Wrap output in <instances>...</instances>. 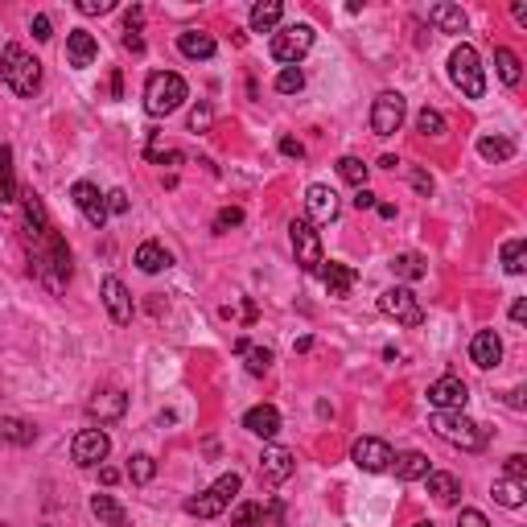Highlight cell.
<instances>
[{
    "label": "cell",
    "instance_id": "f1b7e54d",
    "mask_svg": "<svg viewBox=\"0 0 527 527\" xmlns=\"http://www.w3.org/2000/svg\"><path fill=\"white\" fill-rule=\"evenodd\" d=\"M392 470L395 478H404V482H416V478L428 474V457L420 449H408V454H395L392 457Z\"/></svg>",
    "mask_w": 527,
    "mask_h": 527
},
{
    "label": "cell",
    "instance_id": "bcb514c9",
    "mask_svg": "<svg viewBox=\"0 0 527 527\" xmlns=\"http://www.w3.org/2000/svg\"><path fill=\"white\" fill-rule=\"evenodd\" d=\"M408 182H412V190L420 194V198H428V194H433V177H428L425 169H408Z\"/></svg>",
    "mask_w": 527,
    "mask_h": 527
},
{
    "label": "cell",
    "instance_id": "7a4b0ae2",
    "mask_svg": "<svg viewBox=\"0 0 527 527\" xmlns=\"http://www.w3.org/2000/svg\"><path fill=\"white\" fill-rule=\"evenodd\" d=\"M0 79L9 82L21 99H30V95L41 87V62L33 58L25 46L13 41V46H4V54H0Z\"/></svg>",
    "mask_w": 527,
    "mask_h": 527
},
{
    "label": "cell",
    "instance_id": "603a6c76",
    "mask_svg": "<svg viewBox=\"0 0 527 527\" xmlns=\"http://www.w3.org/2000/svg\"><path fill=\"white\" fill-rule=\"evenodd\" d=\"M177 50L186 54L190 62H206V58H214V38L211 33H203V30H186V33H177Z\"/></svg>",
    "mask_w": 527,
    "mask_h": 527
},
{
    "label": "cell",
    "instance_id": "484cf974",
    "mask_svg": "<svg viewBox=\"0 0 527 527\" xmlns=\"http://www.w3.org/2000/svg\"><path fill=\"white\" fill-rule=\"evenodd\" d=\"M428 21H433L441 33H466V13L457 9V4H449V0L428 4Z\"/></svg>",
    "mask_w": 527,
    "mask_h": 527
},
{
    "label": "cell",
    "instance_id": "f35d334b",
    "mask_svg": "<svg viewBox=\"0 0 527 527\" xmlns=\"http://www.w3.org/2000/svg\"><path fill=\"white\" fill-rule=\"evenodd\" d=\"M268 523V515H264L260 503H239L231 515V527H264Z\"/></svg>",
    "mask_w": 527,
    "mask_h": 527
},
{
    "label": "cell",
    "instance_id": "f546056e",
    "mask_svg": "<svg viewBox=\"0 0 527 527\" xmlns=\"http://www.w3.org/2000/svg\"><path fill=\"white\" fill-rule=\"evenodd\" d=\"M284 17V4L281 0H260L252 9V33H272Z\"/></svg>",
    "mask_w": 527,
    "mask_h": 527
},
{
    "label": "cell",
    "instance_id": "f5cc1de1",
    "mask_svg": "<svg viewBox=\"0 0 527 527\" xmlns=\"http://www.w3.org/2000/svg\"><path fill=\"white\" fill-rule=\"evenodd\" d=\"M350 203H355V211H371V206H376L379 198H376V194H371V190H367V186H363V190H359L355 198H350Z\"/></svg>",
    "mask_w": 527,
    "mask_h": 527
},
{
    "label": "cell",
    "instance_id": "52a82bcc",
    "mask_svg": "<svg viewBox=\"0 0 527 527\" xmlns=\"http://www.w3.org/2000/svg\"><path fill=\"white\" fill-rule=\"evenodd\" d=\"M309 46H314V25H305V21L284 25L281 33H272V58L289 62V66H297V62L309 54Z\"/></svg>",
    "mask_w": 527,
    "mask_h": 527
},
{
    "label": "cell",
    "instance_id": "ba28073f",
    "mask_svg": "<svg viewBox=\"0 0 527 527\" xmlns=\"http://www.w3.org/2000/svg\"><path fill=\"white\" fill-rule=\"evenodd\" d=\"M379 309H384L392 322L408 325V330H416V325L425 322V309H420V301L412 297V289H384V293H379Z\"/></svg>",
    "mask_w": 527,
    "mask_h": 527
},
{
    "label": "cell",
    "instance_id": "6da1fadb",
    "mask_svg": "<svg viewBox=\"0 0 527 527\" xmlns=\"http://www.w3.org/2000/svg\"><path fill=\"white\" fill-rule=\"evenodd\" d=\"M30 264H33V276L50 293L66 289V281H71V247L58 235V227H46L41 235H30Z\"/></svg>",
    "mask_w": 527,
    "mask_h": 527
},
{
    "label": "cell",
    "instance_id": "816d5d0a",
    "mask_svg": "<svg viewBox=\"0 0 527 527\" xmlns=\"http://www.w3.org/2000/svg\"><path fill=\"white\" fill-rule=\"evenodd\" d=\"M33 38H38V41H50L54 38V25H50V17H46V13H38V17H33Z\"/></svg>",
    "mask_w": 527,
    "mask_h": 527
},
{
    "label": "cell",
    "instance_id": "d6986e66",
    "mask_svg": "<svg viewBox=\"0 0 527 527\" xmlns=\"http://www.w3.org/2000/svg\"><path fill=\"white\" fill-rule=\"evenodd\" d=\"M470 363L482 367V371L503 363V342H498L495 330H478L474 334V342H470Z\"/></svg>",
    "mask_w": 527,
    "mask_h": 527
},
{
    "label": "cell",
    "instance_id": "4316f807",
    "mask_svg": "<svg viewBox=\"0 0 527 527\" xmlns=\"http://www.w3.org/2000/svg\"><path fill=\"white\" fill-rule=\"evenodd\" d=\"M0 441H9V445L25 449L38 441V428L30 420H21V416H0Z\"/></svg>",
    "mask_w": 527,
    "mask_h": 527
},
{
    "label": "cell",
    "instance_id": "277c9868",
    "mask_svg": "<svg viewBox=\"0 0 527 527\" xmlns=\"http://www.w3.org/2000/svg\"><path fill=\"white\" fill-rule=\"evenodd\" d=\"M449 79H454V87L466 99H482L487 95V71H482V58H478L474 46H457L449 54Z\"/></svg>",
    "mask_w": 527,
    "mask_h": 527
},
{
    "label": "cell",
    "instance_id": "7dc6e473",
    "mask_svg": "<svg viewBox=\"0 0 527 527\" xmlns=\"http://www.w3.org/2000/svg\"><path fill=\"white\" fill-rule=\"evenodd\" d=\"M116 4L112 0H79V13L82 17H103V13H112Z\"/></svg>",
    "mask_w": 527,
    "mask_h": 527
},
{
    "label": "cell",
    "instance_id": "836d02e7",
    "mask_svg": "<svg viewBox=\"0 0 527 527\" xmlns=\"http://www.w3.org/2000/svg\"><path fill=\"white\" fill-rule=\"evenodd\" d=\"M495 62H498V79L507 82V87H519V79H523V62H519V54L507 50V46H498Z\"/></svg>",
    "mask_w": 527,
    "mask_h": 527
},
{
    "label": "cell",
    "instance_id": "9c48e42d",
    "mask_svg": "<svg viewBox=\"0 0 527 527\" xmlns=\"http://www.w3.org/2000/svg\"><path fill=\"white\" fill-rule=\"evenodd\" d=\"M408 116V103L400 91H384L376 103H371V132L376 136H395L400 132V124H404Z\"/></svg>",
    "mask_w": 527,
    "mask_h": 527
},
{
    "label": "cell",
    "instance_id": "4dcf8cb0",
    "mask_svg": "<svg viewBox=\"0 0 527 527\" xmlns=\"http://www.w3.org/2000/svg\"><path fill=\"white\" fill-rule=\"evenodd\" d=\"M478 157H482V161H511V157H515V141H511V136H482V141H478Z\"/></svg>",
    "mask_w": 527,
    "mask_h": 527
},
{
    "label": "cell",
    "instance_id": "cb8c5ba5",
    "mask_svg": "<svg viewBox=\"0 0 527 527\" xmlns=\"http://www.w3.org/2000/svg\"><path fill=\"white\" fill-rule=\"evenodd\" d=\"M425 482H428V495H433L441 507H454L457 495H462V482H457L454 474H445V470H428Z\"/></svg>",
    "mask_w": 527,
    "mask_h": 527
},
{
    "label": "cell",
    "instance_id": "f907efd6",
    "mask_svg": "<svg viewBox=\"0 0 527 527\" xmlns=\"http://www.w3.org/2000/svg\"><path fill=\"white\" fill-rule=\"evenodd\" d=\"M128 194H124V190H112V194H108V214H128Z\"/></svg>",
    "mask_w": 527,
    "mask_h": 527
},
{
    "label": "cell",
    "instance_id": "6f0895ef",
    "mask_svg": "<svg viewBox=\"0 0 527 527\" xmlns=\"http://www.w3.org/2000/svg\"><path fill=\"white\" fill-rule=\"evenodd\" d=\"M99 482H103V487H116V482H120V470L103 466V470H99Z\"/></svg>",
    "mask_w": 527,
    "mask_h": 527
},
{
    "label": "cell",
    "instance_id": "44dd1931",
    "mask_svg": "<svg viewBox=\"0 0 527 527\" xmlns=\"http://www.w3.org/2000/svg\"><path fill=\"white\" fill-rule=\"evenodd\" d=\"M317 272H322V284H325V293H330V297H346L350 289H355V281H359L355 268H350V264H338V260L322 264Z\"/></svg>",
    "mask_w": 527,
    "mask_h": 527
},
{
    "label": "cell",
    "instance_id": "ac0fdd59",
    "mask_svg": "<svg viewBox=\"0 0 527 527\" xmlns=\"http://www.w3.org/2000/svg\"><path fill=\"white\" fill-rule=\"evenodd\" d=\"M99 293H103V305H108L112 322L116 325H128L132 322V297H128V289H124L120 276H103Z\"/></svg>",
    "mask_w": 527,
    "mask_h": 527
},
{
    "label": "cell",
    "instance_id": "ab89813d",
    "mask_svg": "<svg viewBox=\"0 0 527 527\" xmlns=\"http://www.w3.org/2000/svg\"><path fill=\"white\" fill-rule=\"evenodd\" d=\"M338 177H342V182H350L355 190H363V186H367V165L359 161V157H342V161H338Z\"/></svg>",
    "mask_w": 527,
    "mask_h": 527
},
{
    "label": "cell",
    "instance_id": "b9f144b4",
    "mask_svg": "<svg viewBox=\"0 0 527 527\" xmlns=\"http://www.w3.org/2000/svg\"><path fill=\"white\" fill-rule=\"evenodd\" d=\"M416 128L425 132V136H445V116L436 112V108H425V112L416 116Z\"/></svg>",
    "mask_w": 527,
    "mask_h": 527
},
{
    "label": "cell",
    "instance_id": "2e32d148",
    "mask_svg": "<svg viewBox=\"0 0 527 527\" xmlns=\"http://www.w3.org/2000/svg\"><path fill=\"white\" fill-rule=\"evenodd\" d=\"M293 470H297V457L289 454V449L268 445L260 454V478L268 482V487H281V482H289V478H293Z\"/></svg>",
    "mask_w": 527,
    "mask_h": 527
},
{
    "label": "cell",
    "instance_id": "7c38bea8",
    "mask_svg": "<svg viewBox=\"0 0 527 527\" xmlns=\"http://www.w3.org/2000/svg\"><path fill=\"white\" fill-rule=\"evenodd\" d=\"M108 454H112V441H108L103 428H82V433H74L71 457L79 462V466H99Z\"/></svg>",
    "mask_w": 527,
    "mask_h": 527
},
{
    "label": "cell",
    "instance_id": "9a60e30c",
    "mask_svg": "<svg viewBox=\"0 0 527 527\" xmlns=\"http://www.w3.org/2000/svg\"><path fill=\"white\" fill-rule=\"evenodd\" d=\"M71 198H74V206H79L82 219H87L91 227H103V223H108V194H99V186L74 182V186H71Z\"/></svg>",
    "mask_w": 527,
    "mask_h": 527
},
{
    "label": "cell",
    "instance_id": "681fc988",
    "mask_svg": "<svg viewBox=\"0 0 527 527\" xmlns=\"http://www.w3.org/2000/svg\"><path fill=\"white\" fill-rule=\"evenodd\" d=\"M457 527H490V519L482 515V511L466 507V511H462V515H457Z\"/></svg>",
    "mask_w": 527,
    "mask_h": 527
},
{
    "label": "cell",
    "instance_id": "60d3db41",
    "mask_svg": "<svg viewBox=\"0 0 527 527\" xmlns=\"http://www.w3.org/2000/svg\"><path fill=\"white\" fill-rule=\"evenodd\" d=\"M301 87H305L301 66H284V71L276 74V91H281V95H297Z\"/></svg>",
    "mask_w": 527,
    "mask_h": 527
},
{
    "label": "cell",
    "instance_id": "ffe728a7",
    "mask_svg": "<svg viewBox=\"0 0 527 527\" xmlns=\"http://www.w3.org/2000/svg\"><path fill=\"white\" fill-rule=\"evenodd\" d=\"M244 428L255 436H264V441H272V436L281 433V412H276L272 404H255L244 412Z\"/></svg>",
    "mask_w": 527,
    "mask_h": 527
},
{
    "label": "cell",
    "instance_id": "680465c9",
    "mask_svg": "<svg viewBox=\"0 0 527 527\" xmlns=\"http://www.w3.org/2000/svg\"><path fill=\"white\" fill-rule=\"evenodd\" d=\"M511 13H515L519 25H527V4H523V0H515V4H511Z\"/></svg>",
    "mask_w": 527,
    "mask_h": 527
},
{
    "label": "cell",
    "instance_id": "7402d4cb",
    "mask_svg": "<svg viewBox=\"0 0 527 527\" xmlns=\"http://www.w3.org/2000/svg\"><path fill=\"white\" fill-rule=\"evenodd\" d=\"M66 58H71V66H91L95 58H99V41L91 38L87 30H71L66 33Z\"/></svg>",
    "mask_w": 527,
    "mask_h": 527
},
{
    "label": "cell",
    "instance_id": "83f0119b",
    "mask_svg": "<svg viewBox=\"0 0 527 527\" xmlns=\"http://www.w3.org/2000/svg\"><path fill=\"white\" fill-rule=\"evenodd\" d=\"M21 211H25V231H30V235H41L46 227H54L50 214H46V203H41L33 190L21 194Z\"/></svg>",
    "mask_w": 527,
    "mask_h": 527
},
{
    "label": "cell",
    "instance_id": "e575fe53",
    "mask_svg": "<svg viewBox=\"0 0 527 527\" xmlns=\"http://www.w3.org/2000/svg\"><path fill=\"white\" fill-rule=\"evenodd\" d=\"M91 515L108 527H124V507L112 495H91Z\"/></svg>",
    "mask_w": 527,
    "mask_h": 527
},
{
    "label": "cell",
    "instance_id": "11a10c76",
    "mask_svg": "<svg viewBox=\"0 0 527 527\" xmlns=\"http://www.w3.org/2000/svg\"><path fill=\"white\" fill-rule=\"evenodd\" d=\"M511 322H515V325H523V322H527V301H523V297H519V301L511 305Z\"/></svg>",
    "mask_w": 527,
    "mask_h": 527
},
{
    "label": "cell",
    "instance_id": "c3c4849f",
    "mask_svg": "<svg viewBox=\"0 0 527 527\" xmlns=\"http://www.w3.org/2000/svg\"><path fill=\"white\" fill-rule=\"evenodd\" d=\"M507 478H515V482H527V457L523 454H511L507 457Z\"/></svg>",
    "mask_w": 527,
    "mask_h": 527
},
{
    "label": "cell",
    "instance_id": "7bdbcfd3",
    "mask_svg": "<svg viewBox=\"0 0 527 527\" xmlns=\"http://www.w3.org/2000/svg\"><path fill=\"white\" fill-rule=\"evenodd\" d=\"M244 355H247V371H252V376H268V371H272V350H264V346H247Z\"/></svg>",
    "mask_w": 527,
    "mask_h": 527
},
{
    "label": "cell",
    "instance_id": "3957f363",
    "mask_svg": "<svg viewBox=\"0 0 527 527\" xmlns=\"http://www.w3.org/2000/svg\"><path fill=\"white\" fill-rule=\"evenodd\" d=\"M186 95H190V87H186L182 74L157 71V74H149V82H144V112L149 116H169L186 103Z\"/></svg>",
    "mask_w": 527,
    "mask_h": 527
},
{
    "label": "cell",
    "instance_id": "8d00e7d4",
    "mask_svg": "<svg viewBox=\"0 0 527 527\" xmlns=\"http://www.w3.org/2000/svg\"><path fill=\"white\" fill-rule=\"evenodd\" d=\"M128 478L136 482V487H149L152 478H157V462H152L149 454H132V462H128Z\"/></svg>",
    "mask_w": 527,
    "mask_h": 527
},
{
    "label": "cell",
    "instance_id": "d590c367",
    "mask_svg": "<svg viewBox=\"0 0 527 527\" xmlns=\"http://www.w3.org/2000/svg\"><path fill=\"white\" fill-rule=\"evenodd\" d=\"M503 268H507L511 276H523V268H527V244L523 239H507V244H503Z\"/></svg>",
    "mask_w": 527,
    "mask_h": 527
},
{
    "label": "cell",
    "instance_id": "91938a15",
    "mask_svg": "<svg viewBox=\"0 0 527 527\" xmlns=\"http://www.w3.org/2000/svg\"><path fill=\"white\" fill-rule=\"evenodd\" d=\"M379 206V214H384V219H395V206L392 203H376Z\"/></svg>",
    "mask_w": 527,
    "mask_h": 527
},
{
    "label": "cell",
    "instance_id": "9f6ffc18",
    "mask_svg": "<svg viewBox=\"0 0 527 527\" xmlns=\"http://www.w3.org/2000/svg\"><path fill=\"white\" fill-rule=\"evenodd\" d=\"M124 46H128L132 54H141L144 50V38H141V33H124Z\"/></svg>",
    "mask_w": 527,
    "mask_h": 527
},
{
    "label": "cell",
    "instance_id": "8fae6325",
    "mask_svg": "<svg viewBox=\"0 0 527 527\" xmlns=\"http://www.w3.org/2000/svg\"><path fill=\"white\" fill-rule=\"evenodd\" d=\"M392 445L387 441H379V436H359L355 445H350V462H355L359 470H367V474H384V470H392Z\"/></svg>",
    "mask_w": 527,
    "mask_h": 527
},
{
    "label": "cell",
    "instance_id": "8992f818",
    "mask_svg": "<svg viewBox=\"0 0 527 527\" xmlns=\"http://www.w3.org/2000/svg\"><path fill=\"white\" fill-rule=\"evenodd\" d=\"M239 487H244V478L231 470V474H223L219 482H211V487H206L198 498H190V503H186V511H190V515H198V519H219L227 507H231V498L239 495Z\"/></svg>",
    "mask_w": 527,
    "mask_h": 527
},
{
    "label": "cell",
    "instance_id": "1f68e13d",
    "mask_svg": "<svg viewBox=\"0 0 527 527\" xmlns=\"http://www.w3.org/2000/svg\"><path fill=\"white\" fill-rule=\"evenodd\" d=\"M21 198V190H17V173H13V149L4 144L0 149V203L9 206V203H17Z\"/></svg>",
    "mask_w": 527,
    "mask_h": 527
},
{
    "label": "cell",
    "instance_id": "4fadbf2b",
    "mask_svg": "<svg viewBox=\"0 0 527 527\" xmlns=\"http://www.w3.org/2000/svg\"><path fill=\"white\" fill-rule=\"evenodd\" d=\"M466 400H470V387L457 376H441L433 387H428V404H433L436 412H462Z\"/></svg>",
    "mask_w": 527,
    "mask_h": 527
},
{
    "label": "cell",
    "instance_id": "ee69618b",
    "mask_svg": "<svg viewBox=\"0 0 527 527\" xmlns=\"http://www.w3.org/2000/svg\"><path fill=\"white\" fill-rule=\"evenodd\" d=\"M244 223V206H223L219 219H214V231H231V227Z\"/></svg>",
    "mask_w": 527,
    "mask_h": 527
},
{
    "label": "cell",
    "instance_id": "94428289",
    "mask_svg": "<svg viewBox=\"0 0 527 527\" xmlns=\"http://www.w3.org/2000/svg\"><path fill=\"white\" fill-rule=\"evenodd\" d=\"M416 527H433V523H428V519H420V523H416Z\"/></svg>",
    "mask_w": 527,
    "mask_h": 527
},
{
    "label": "cell",
    "instance_id": "db71d44e",
    "mask_svg": "<svg viewBox=\"0 0 527 527\" xmlns=\"http://www.w3.org/2000/svg\"><path fill=\"white\" fill-rule=\"evenodd\" d=\"M281 152H284V157H297V161H301V157H305V144L293 141V136H284V141H281Z\"/></svg>",
    "mask_w": 527,
    "mask_h": 527
},
{
    "label": "cell",
    "instance_id": "5bb4252c",
    "mask_svg": "<svg viewBox=\"0 0 527 527\" xmlns=\"http://www.w3.org/2000/svg\"><path fill=\"white\" fill-rule=\"evenodd\" d=\"M338 211H342V203H338V194L330 190V186L314 182L309 190H305V214H309V223H334Z\"/></svg>",
    "mask_w": 527,
    "mask_h": 527
},
{
    "label": "cell",
    "instance_id": "d6a6232c",
    "mask_svg": "<svg viewBox=\"0 0 527 527\" xmlns=\"http://www.w3.org/2000/svg\"><path fill=\"white\" fill-rule=\"evenodd\" d=\"M495 503H503V507H523L527 503V482H515V478H498L495 482Z\"/></svg>",
    "mask_w": 527,
    "mask_h": 527
},
{
    "label": "cell",
    "instance_id": "e0dca14e",
    "mask_svg": "<svg viewBox=\"0 0 527 527\" xmlns=\"http://www.w3.org/2000/svg\"><path fill=\"white\" fill-rule=\"evenodd\" d=\"M124 412H128V395H124L120 387L95 392L91 404H87V416H91V420H99V425H112V420H120Z\"/></svg>",
    "mask_w": 527,
    "mask_h": 527
},
{
    "label": "cell",
    "instance_id": "d4e9b609",
    "mask_svg": "<svg viewBox=\"0 0 527 527\" xmlns=\"http://www.w3.org/2000/svg\"><path fill=\"white\" fill-rule=\"evenodd\" d=\"M169 264H173V255L165 252V247L157 244V239H144V244L136 247V268H141V272L157 276V272H165Z\"/></svg>",
    "mask_w": 527,
    "mask_h": 527
},
{
    "label": "cell",
    "instance_id": "74e56055",
    "mask_svg": "<svg viewBox=\"0 0 527 527\" xmlns=\"http://www.w3.org/2000/svg\"><path fill=\"white\" fill-rule=\"evenodd\" d=\"M392 272L404 276V281H420V276H425V260L412 255V252H404V255H395L392 260Z\"/></svg>",
    "mask_w": 527,
    "mask_h": 527
},
{
    "label": "cell",
    "instance_id": "5b68a950",
    "mask_svg": "<svg viewBox=\"0 0 527 527\" xmlns=\"http://www.w3.org/2000/svg\"><path fill=\"white\" fill-rule=\"evenodd\" d=\"M433 433L457 449H470V454L487 445V428L474 425L466 412H433Z\"/></svg>",
    "mask_w": 527,
    "mask_h": 527
},
{
    "label": "cell",
    "instance_id": "30bf717a",
    "mask_svg": "<svg viewBox=\"0 0 527 527\" xmlns=\"http://www.w3.org/2000/svg\"><path fill=\"white\" fill-rule=\"evenodd\" d=\"M289 239H293V252H297V264H301L305 272H317L322 268V235L314 231V223L309 219H297L293 227H289Z\"/></svg>",
    "mask_w": 527,
    "mask_h": 527
},
{
    "label": "cell",
    "instance_id": "f6af8a7d",
    "mask_svg": "<svg viewBox=\"0 0 527 527\" xmlns=\"http://www.w3.org/2000/svg\"><path fill=\"white\" fill-rule=\"evenodd\" d=\"M211 120H214L211 103H198V108L190 112V128H194V132H206V128H211Z\"/></svg>",
    "mask_w": 527,
    "mask_h": 527
}]
</instances>
